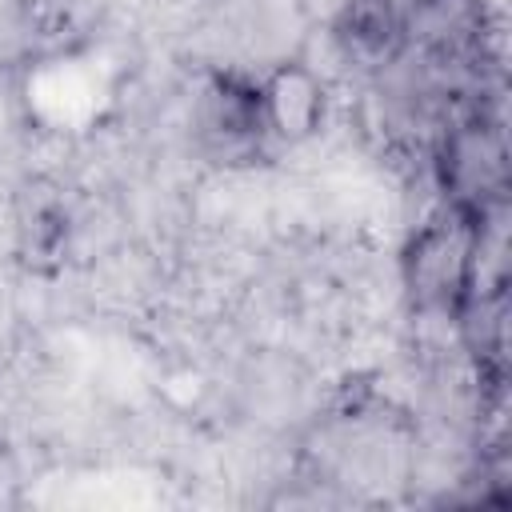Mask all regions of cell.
<instances>
[{"instance_id":"obj_2","label":"cell","mask_w":512,"mask_h":512,"mask_svg":"<svg viewBox=\"0 0 512 512\" xmlns=\"http://www.w3.org/2000/svg\"><path fill=\"white\" fill-rule=\"evenodd\" d=\"M436 176L452 208L484 212L504 200L508 192V148L504 132L488 116H464L444 128L436 144Z\"/></svg>"},{"instance_id":"obj_3","label":"cell","mask_w":512,"mask_h":512,"mask_svg":"<svg viewBox=\"0 0 512 512\" xmlns=\"http://www.w3.org/2000/svg\"><path fill=\"white\" fill-rule=\"evenodd\" d=\"M196 132H200L204 148L224 160L256 152L268 140L260 80H248L240 72L212 76L196 104Z\"/></svg>"},{"instance_id":"obj_5","label":"cell","mask_w":512,"mask_h":512,"mask_svg":"<svg viewBox=\"0 0 512 512\" xmlns=\"http://www.w3.org/2000/svg\"><path fill=\"white\" fill-rule=\"evenodd\" d=\"M336 40L360 68H384L408 40L404 0H344L336 12Z\"/></svg>"},{"instance_id":"obj_4","label":"cell","mask_w":512,"mask_h":512,"mask_svg":"<svg viewBox=\"0 0 512 512\" xmlns=\"http://www.w3.org/2000/svg\"><path fill=\"white\" fill-rule=\"evenodd\" d=\"M260 100H264V124L272 140L284 144H304L320 132L324 112H328V92L320 76L300 64L284 60L260 80Z\"/></svg>"},{"instance_id":"obj_1","label":"cell","mask_w":512,"mask_h":512,"mask_svg":"<svg viewBox=\"0 0 512 512\" xmlns=\"http://www.w3.org/2000/svg\"><path fill=\"white\" fill-rule=\"evenodd\" d=\"M472 240H476V216L452 204L416 228V236L400 256V276L420 312H436V316L456 312V304L468 292Z\"/></svg>"}]
</instances>
